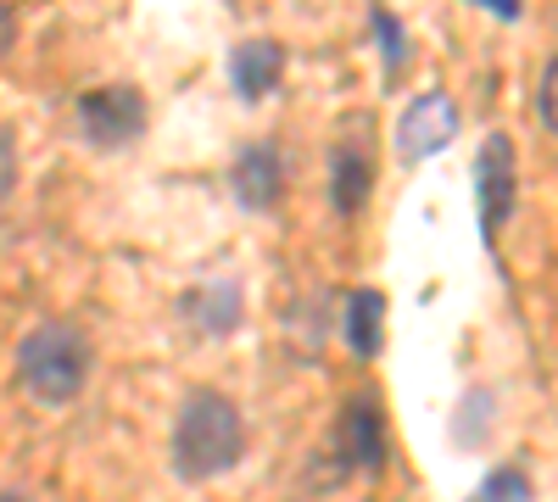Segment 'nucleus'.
Here are the masks:
<instances>
[{"label":"nucleus","instance_id":"13","mask_svg":"<svg viewBox=\"0 0 558 502\" xmlns=\"http://www.w3.org/2000/svg\"><path fill=\"white\" fill-rule=\"evenodd\" d=\"M368 23H375V39L386 45V78H402V68H408V39H402V23L391 17V12H368Z\"/></svg>","mask_w":558,"mask_h":502},{"label":"nucleus","instance_id":"14","mask_svg":"<svg viewBox=\"0 0 558 502\" xmlns=\"http://www.w3.org/2000/svg\"><path fill=\"white\" fill-rule=\"evenodd\" d=\"M536 107H542V123L558 134V57L547 62V73H542V89H536Z\"/></svg>","mask_w":558,"mask_h":502},{"label":"nucleus","instance_id":"7","mask_svg":"<svg viewBox=\"0 0 558 502\" xmlns=\"http://www.w3.org/2000/svg\"><path fill=\"white\" fill-rule=\"evenodd\" d=\"M279 179H286V168H279V146L274 140L241 146V157H235V201L246 212H268L279 201Z\"/></svg>","mask_w":558,"mask_h":502},{"label":"nucleus","instance_id":"10","mask_svg":"<svg viewBox=\"0 0 558 502\" xmlns=\"http://www.w3.org/2000/svg\"><path fill=\"white\" fill-rule=\"evenodd\" d=\"M341 335L357 357H380L386 341V296L380 291H352L347 296V318H341Z\"/></svg>","mask_w":558,"mask_h":502},{"label":"nucleus","instance_id":"9","mask_svg":"<svg viewBox=\"0 0 558 502\" xmlns=\"http://www.w3.org/2000/svg\"><path fill=\"white\" fill-rule=\"evenodd\" d=\"M279 73H286V51H279L274 39H246V45H235V57H229V78H235V89L246 101H263L279 84Z\"/></svg>","mask_w":558,"mask_h":502},{"label":"nucleus","instance_id":"11","mask_svg":"<svg viewBox=\"0 0 558 502\" xmlns=\"http://www.w3.org/2000/svg\"><path fill=\"white\" fill-rule=\"evenodd\" d=\"M368 185H375V168H368L363 146H336V157H330V201H336V212H357L368 201Z\"/></svg>","mask_w":558,"mask_h":502},{"label":"nucleus","instance_id":"6","mask_svg":"<svg viewBox=\"0 0 558 502\" xmlns=\"http://www.w3.org/2000/svg\"><path fill=\"white\" fill-rule=\"evenodd\" d=\"M336 446H341V469H386V419L375 396L347 402V414L336 425Z\"/></svg>","mask_w":558,"mask_h":502},{"label":"nucleus","instance_id":"2","mask_svg":"<svg viewBox=\"0 0 558 502\" xmlns=\"http://www.w3.org/2000/svg\"><path fill=\"white\" fill-rule=\"evenodd\" d=\"M17 380L23 391L39 402V407H68L84 380H89V341L78 325L68 318H51V325H39L23 335L17 346Z\"/></svg>","mask_w":558,"mask_h":502},{"label":"nucleus","instance_id":"1","mask_svg":"<svg viewBox=\"0 0 558 502\" xmlns=\"http://www.w3.org/2000/svg\"><path fill=\"white\" fill-rule=\"evenodd\" d=\"M246 452V425H241V407L229 402L223 391H191L179 407V425H173V469L179 480H218L241 464Z\"/></svg>","mask_w":558,"mask_h":502},{"label":"nucleus","instance_id":"16","mask_svg":"<svg viewBox=\"0 0 558 502\" xmlns=\"http://www.w3.org/2000/svg\"><path fill=\"white\" fill-rule=\"evenodd\" d=\"M497 23H520V0H481Z\"/></svg>","mask_w":558,"mask_h":502},{"label":"nucleus","instance_id":"12","mask_svg":"<svg viewBox=\"0 0 558 502\" xmlns=\"http://www.w3.org/2000/svg\"><path fill=\"white\" fill-rule=\"evenodd\" d=\"M470 502H536V497H531V475L514 469V464H502V469H492V475L470 491Z\"/></svg>","mask_w":558,"mask_h":502},{"label":"nucleus","instance_id":"3","mask_svg":"<svg viewBox=\"0 0 558 502\" xmlns=\"http://www.w3.org/2000/svg\"><path fill=\"white\" fill-rule=\"evenodd\" d=\"M78 134L96 151H123L146 134V101L129 84H101L78 96Z\"/></svg>","mask_w":558,"mask_h":502},{"label":"nucleus","instance_id":"8","mask_svg":"<svg viewBox=\"0 0 558 502\" xmlns=\"http://www.w3.org/2000/svg\"><path fill=\"white\" fill-rule=\"evenodd\" d=\"M179 313H184V325L202 330V335H229V330L241 325L246 302H241V285H229V280H207V285H196V291H184Z\"/></svg>","mask_w":558,"mask_h":502},{"label":"nucleus","instance_id":"17","mask_svg":"<svg viewBox=\"0 0 558 502\" xmlns=\"http://www.w3.org/2000/svg\"><path fill=\"white\" fill-rule=\"evenodd\" d=\"M0 502H23V497H0Z\"/></svg>","mask_w":558,"mask_h":502},{"label":"nucleus","instance_id":"4","mask_svg":"<svg viewBox=\"0 0 558 502\" xmlns=\"http://www.w3.org/2000/svg\"><path fill=\"white\" fill-rule=\"evenodd\" d=\"M475 196H481V235L492 246L497 230H502V218L514 212V196H520V162H514V140H508V134H486L481 140Z\"/></svg>","mask_w":558,"mask_h":502},{"label":"nucleus","instance_id":"15","mask_svg":"<svg viewBox=\"0 0 558 502\" xmlns=\"http://www.w3.org/2000/svg\"><path fill=\"white\" fill-rule=\"evenodd\" d=\"M12 185H17V146H12V134L0 128V201L12 196Z\"/></svg>","mask_w":558,"mask_h":502},{"label":"nucleus","instance_id":"5","mask_svg":"<svg viewBox=\"0 0 558 502\" xmlns=\"http://www.w3.org/2000/svg\"><path fill=\"white\" fill-rule=\"evenodd\" d=\"M458 140V107L447 89H425L397 123V157L402 162H425Z\"/></svg>","mask_w":558,"mask_h":502}]
</instances>
